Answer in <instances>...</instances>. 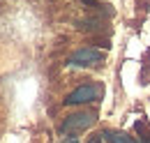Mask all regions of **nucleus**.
Returning a JSON list of instances; mask_svg holds the SVG:
<instances>
[{
    "label": "nucleus",
    "mask_w": 150,
    "mask_h": 143,
    "mask_svg": "<svg viewBox=\"0 0 150 143\" xmlns=\"http://www.w3.org/2000/svg\"><path fill=\"white\" fill-rule=\"evenodd\" d=\"M97 122V113L95 111H81V113H72L62 120L60 125V134H79L86 132Z\"/></svg>",
    "instance_id": "obj_1"
},
{
    "label": "nucleus",
    "mask_w": 150,
    "mask_h": 143,
    "mask_svg": "<svg viewBox=\"0 0 150 143\" xmlns=\"http://www.w3.org/2000/svg\"><path fill=\"white\" fill-rule=\"evenodd\" d=\"M60 143H79V139H72V136H69V139H62Z\"/></svg>",
    "instance_id": "obj_6"
},
{
    "label": "nucleus",
    "mask_w": 150,
    "mask_h": 143,
    "mask_svg": "<svg viewBox=\"0 0 150 143\" xmlns=\"http://www.w3.org/2000/svg\"><path fill=\"white\" fill-rule=\"evenodd\" d=\"M141 143H150V136H148V134H143V136H141Z\"/></svg>",
    "instance_id": "obj_7"
},
{
    "label": "nucleus",
    "mask_w": 150,
    "mask_h": 143,
    "mask_svg": "<svg viewBox=\"0 0 150 143\" xmlns=\"http://www.w3.org/2000/svg\"><path fill=\"white\" fill-rule=\"evenodd\" d=\"M102 60H104V51H99L95 46H83V49H76L67 58V67H95Z\"/></svg>",
    "instance_id": "obj_3"
},
{
    "label": "nucleus",
    "mask_w": 150,
    "mask_h": 143,
    "mask_svg": "<svg viewBox=\"0 0 150 143\" xmlns=\"http://www.w3.org/2000/svg\"><path fill=\"white\" fill-rule=\"evenodd\" d=\"M86 143H104V134H95V136H90Z\"/></svg>",
    "instance_id": "obj_5"
},
{
    "label": "nucleus",
    "mask_w": 150,
    "mask_h": 143,
    "mask_svg": "<svg viewBox=\"0 0 150 143\" xmlns=\"http://www.w3.org/2000/svg\"><path fill=\"white\" fill-rule=\"evenodd\" d=\"M104 139L109 143H136L129 134H125V132H104Z\"/></svg>",
    "instance_id": "obj_4"
},
{
    "label": "nucleus",
    "mask_w": 150,
    "mask_h": 143,
    "mask_svg": "<svg viewBox=\"0 0 150 143\" xmlns=\"http://www.w3.org/2000/svg\"><path fill=\"white\" fill-rule=\"evenodd\" d=\"M102 95H104V88H102V86H97V83H83V86L74 88L67 97H65V104H67V106L90 104V102H95V99H99Z\"/></svg>",
    "instance_id": "obj_2"
}]
</instances>
